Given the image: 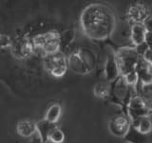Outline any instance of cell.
Segmentation results:
<instances>
[{
    "label": "cell",
    "mask_w": 152,
    "mask_h": 143,
    "mask_svg": "<svg viewBox=\"0 0 152 143\" xmlns=\"http://www.w3.org/2000/svg\"><path fill=\"white\" fill-rule=\"evenodd\" d=\"M81 28L89 39L101 41L111 35L116 25L115 14L106 4L92 3L86 7L80 16Z\"/></svg>",
    "instance_id": "obj_1"
},
{
    "label": "cell",
    "mask_w": 152,
    "mask_h": 143,
    "mask_svg": "<svg viewBox=\"0 0 152 143\" xmlns=\"http://www.w3.org/2000/svg\"><path fill=\"white\" fill-rule=\"evenodd\" d=\"M35 51L42 52L43 56L60 52V33L57 31H50L37 35L31 38Z\"/></svg>",
    "instance_id": "obj_2"
},
{
    "label": "cell",
    "mask_w": 152,
    "mask_h": 143,
    "mask_svg": "<svg viewBox=\"0 0 152 143\" xmlns=\"http://www.w3.org/2000/svg\"><path fill=\"white\" fill-rule=\"evenodd\" d=\"M130 86H128L122 75L110 83V92H109V100L120 106L126 116V107L132 97Z\"/></svg>",
    "instance_id": "obj_3"
},
{
    "label": "cell",
    "mask_w": 152,
    "mask_h": 143,
    "mask_svg": "<svg viewBox=\"0 0 152 143\" xmlns=\"http://www.w3.org/2000/svg\"><path fill=\"white\" fill-rule=\"evenodd\" d=\"M114 52L121 75H125L129 72L134 71L141 58L134 47H122L114 50Z\"/></svg>",
    "instance_id": "obj_4"
},
{
    "label": "cell",
    "mask_w": 152,
    "mask_h": 143,
    "mask_svg": "<svg viewBox=\"0 0 152 143\" xmlns=\"http://www.w3.org/2000/svg\"><path fill=\"white\" fill-rule=\"evenodd\" d=\"M44 69L54 77H62L68 70V57L61 51L43 56Z\"/></svg>",
    "instance_id": "obj_5"
},
{
    "label": "cell",
    "mask_w": 152,
    "mask_h": 143,
    "mask_svg": "<svg viewBox=\"0 0 152 143\" xmlns=\"http://www.w3.org/2000/svg\"><path fill=\"white\" fill-rule=\"evenodd\" d=\"M10 50L15 58L20 60L28 58L35 51L32 40L25 35L12 39V45Z\"/></svg>",
    "instance_id": "obj_6"
},
{
    "label": "cell",
    "mask_w": 152,
    "mask_h": 143,
    "mask_svg": "<svg viewBox=\"0 0 152 143\" xmlns=\"http://www.w3.org/2000/svg\"><path fill=\"white\" fill-rule=\"evenodd\" d=\"M126 116L130 119V121L136 120L141 117L149 116L150 114L142 103V99L138 94H133L126 107Z\"/></svg>",
    "instance_id": "obj_7"
},
{
    "label": "cell",
    "mask_w": 152,
    "mask_h": 143,
    "mask_svg": "<svg viewBox=\"0 0 152 143\" xmlns=\"http://www.w3.org/2000/svg\"><path fill=\"white\" fill-rule=\"evenodd\" d=\"M131 121L126 114H117L114 116L108 124L109 131L113 136L118 137H124L130 127Z\"/></svg>",
    "instance_id": "obj_8"
},
{
    "label": "cell",
    "mask_w": 152,
    "mask_h": 143,
    "mask_svg": "<svg viewBox=\"0 0 152 143\" xmlns=\"http://www.w3.org/2000/svg\"><path fill=\"white\" fill-rule=\"evenodd\" d=\"M135 71L138 74V83L134 87L135 92L137 93L142 86L152 84V72L149 69V65L142 57H141L138 62Z\"/></svg>",
    "instance_id": "obj_9"
},
{
    "label": "cell",
    "mask_w": 152,
    "mask_h": 143,
    "mask_svg": "<svg viewBox=\"0 0 152 143\" xmlns=\"http://www.w3.org/2000/svg\"><path fill=\"white\" fill-rule=\"evenodd\" d=\"M104 72L106 81L108 83L113 82L114 80H116L119 76L121 75L120 69H119V66L117 63L114 50H111V52H109L107 54Z\"/></svg>",
    "instance_id": "obj_10"
},
{
    "label": "cell",
    "mask_w": 152,
    "mask_h": 143,
    "mask_svg": "<svg viewBox=\"0 0 152 143\" xmlns=\"http://www.w3.org/2000/svg\"><path fill=\"white\" fill-rule=\"evenodd\" d=\"M148 15V9L142 3L132 4L126 12V18L132 25L133 24L142 23V21Z\"/></svg>",
    "instance_id": "obj_11"
},
{
    "label": "cell",
    "mask_w": 152,
    "mask_h": 143,
    "mask_svg": "<svg viewBox=\"0 0 152 143\" xmlns=\"http://www.w3.org/2000/svg\"><path fill=\"white\" fill-rule=\"evenodd\" d=\"M68 67L72 72H74V73L78 74H89L88 70L87 69V67H86L85 63L83 62L77 51L72 52V54L68 57Z\"/></svg>",
    "instance_id": "obj_12"
},
{
    "label": "cell",
    "mask_w": 152,
    "mask_h": 143,
    "mask_svg": "<svg viewBox=\"0 0 152 143\" xmlns=\"http://www.w3.org/2000/svg\"><path fill=\"white\" fill-rule=\"evenodd\" d=\"M54 128H56L55 124L49 122L45 118L36 122V132L39 135L41 143H46L47 141H49L50 135Z\"/></svg>",
    "instance_id": "obj_13"
},
{
    "label": "cell",
    "mask_w": 152,
    "mask_h": 143,
    "mask_svg": "<svg viewBox=\"0 0 152 143\" xmlns=\"http://www.w3.org/2000/svg\"><path fill=\"white\" fill-rule=\"evenodd\" d=\"M77 52L89 73L93 71L97 63V58L94 52L88 48H80V49L77 50Z\"/></svg>",
    "instance_id": "obj_14"
},
{
    "label": "cell",
    "mask_w": 152,
    "mask_h": 143,
    "mask_svg": "<svg viewBox=\"0 0 152 143\" xmlns=\"http://www.w3.org/2000/svg\"><path fill=\"white\" fill-rule=\"evenodd\" d=\"M123 139L127 143H147L149 137L148 135H144V133H140L130 124V127L128 129L126 135L123 137Z\"/></svg>",
    "instance_id": "obj_15"
},
{
    "label": "cell",
    "mask_w": 152,
    "mask_h": 143,
    "mask_svg": "<svg viewBox=\"0 0 152 143\" xmlns=\"http://www.w3.org/2000/svg\"><path fill=\"white\" fill-rule=\"evenodd\" d=\"M16 131L19 136L23 137H30L36 132V122L31 120L19 121L16 125Z\"/></svg>",
    "instance_id": "obj_16"
},
{
    "label": "cell",
    "mask_w": 152,
    "mask_h": 143,
    "mask_svg": "<svg viewBox=\"0 0 152 143\" xmlns=\"http://www.w3.org/2000/svg\"><path fill=\"white\" fill-rule=\"evenodd\" d=\"M142 99V103L145 104L149 114H152V84L145 85L136 93Z\"/></svg>",
    "instance_id": "obj_17"
},
{
    "label": "cell",
    "mask_w": 152,
    "mask_h": 143,
    "mask_svg": "<svg viewBox=\"0 0 152 143\" xmlns=\"http://www.w3.org/2000/svg\"><path fill=\"white\" fill-rule=\"evenodd\" d=\"M145 33H146V31L142 23L133 24L131 27V31H130V38L134 47L141 44L142 42H145Z\"/></svg>",
    "instance_id": "obj_18"
},
{
    "label": "cell",
    "mask_w": 152,
    "mask_h": 143,
    "mask_svg": "<svg viewBox=\"0 0 152 143\" xmlns=\"http://www.w3.org/2000/svg\"><path fill=\"white\" fill-rule=\"evenodd\" d=\"M131 125L144 135H149V133L152 131V120L149 116L141 117L136 120H133L131 121Z\"/></svg>",
    "instance_id": "obj_19"
},
{
    "label": "cell",
    "mask_w": 152,
    "mask_h": 143,
    "mask_svg": "<svg viewBox=\"0 0 152 143\" xmlns=\"http://www.w3.org/2000/svg\"><path fill=\"white\" fill-rule=\"evenodd\" d=\"M62 114V108L60 104H53L48 109V111L46 113L45 119L48 120L50 123L55 124L57 121L59 120V118L61 116Z\"/></svg>",
    "instance_id": "obj_20"
},
{
    "label": "cell",
    "mask_w": 152,
    "mask_h": 143,
    "mask_svg": "<svg viewBox=\"0 0 152 143\" xmlns=\"http://www.w3.org/2000/svg\"><path fill=\"white\" fill-rule=\"evenodd\" d=\"M109 92H110V83L107 81L97 83L93 89V94L98 98H108Z\"/></svg>",
    "instance_id": "obj_21"
},
{
    "label": "cell",
    "mask_w": 152,
    "mask_h": 143,
    "mask_svg": "<svg viewBox=\"0 0 152 143\" xmlns=\"http://www.w3.org/2000/svg\"><path fill=\"white\" fill-rule=\"evenodd\" d=\"M75 38V31L72 29L66 30L62 33H60V42H61V48H65L70 45Z\"/></svg>",
    "instance_id": "obj_22"
},
{
    "label": "cell",
    "mask_w": 152,
    "mask_h": 143,
    "mask_svg": "<svg viewBox=\"0 0 152 143\" xmlns=\"http://www.w3.org/2000/svg\"><path fill=\"white\" fill-rule=\"evenodd\" d=\"M65 139V133L59 128H54L53 131L50 133L49 140L53 143H62Z\"/></svg>",
    "instance_id": "obj_23"
},
{
    "label": "cell",
    "mask_w": 152,
    "mask_h": 143,
    "mask_svg": "<svg viewBox=\"0 0 152 143\" xmlns=\"http://www.w3.org/2000/svg\"><path fill=\"white\" fill-rule=\"evenodd\" d=\"M122 76L124 77V79H125L126 83L132 88H134L138 83V74L135 70L129 72V73H127L125 75H122Z\"/></svg>",
    "instance_id": "obj_24"
},
{
    "label": "cell",
    "mask_w": 152,
    "mask_h": 143,
    "mask_svg": "<svg viewBox=\"0 0 152 143\" xmlns=\"http://www.w3.org/2000/svg\"><path fill=\"white\" fill-rule=\"evenodd\" d=\"M12 45V39L11 37L7 35H0V50L8 49L11 48Z\"/></svg>",
    "instance_id": "obj_25"
},
{
    "label": "cell",
    "mask_w": 152,
    "mask_h": 143,
    "mask_svg": "<svg viewBox=\"0 0 152 143\" xmlns=\"http://www.w3.org/2000/svg\"><path fill=\"white\" fill-rule=\"evenodd\" d=\"M134 48H135V51L137 52V54L139 55V56H141V57H144L145 52L149 49L148 46H147L145 42H142V43H141V44L135 46Z\"/></svg>",
    "instance_id": "obj_26"
},
{
    "label": "cell",
    "mask_w": 152,
    "mask_h": 143,
    "mask_svg": "<svg viewBox=\"0 0 152 143\" xmlns=\"http://www.w3.org/2000/svg\"><path fill=\"white\" fill-rule=\"evenodd\" d=\"M142 26L145 29L146 32H152V16L148 15L144 21H142Z\"/></svg>",
    "instance_id": "obj_27"
},
{
    "label": "cell",
    "mask_w": 152,
    "mask_h": 143,
    "mask_svg": "<svg viewBox=\"0 0 152 143\" xmlns=\"http://www.w3.org/2000/svg\"><path fill=\"white\" fill-rule=\"evenodd\" d=\"M145 43L148 46L149 49H152V32H146L145 36Z\"/></svg>",
    "instance_id": "obj_28"
},
{
    "label": "cell",
    "mask_w": 152,
    "mask_h": 143,
    "mask_svg": "<svg viewBox=\"0 0 152 143\" xmlns=\"http://www.w3.org/2000/svg\"><path fill=\"white\" fill-rule=\"evenodd\" d=\"M142 58L146 61V63L149 66L150 65L152 66V49H148V51L145 52V55H144Z\"/></svg>",
    "instance_id": "obj_29"
},
{
    "label": "cell",
    "mask_w": 152,
    "mask_h": 143,
    "mask_svg": "<svg viewBox=\"0 0 152 143\" xmlns=\"http://www.w3.org/2000/svg\"><path fill=\"white\" fill-rule=\"evenodd\" d=\"M31 143H38V142H31Z\"/></svg>",
    "instance_id": "obj_30"
},
{
    "label": "cell",
    "mask_w": 152,
    "mask_h": 143,
    "mask_svg": "<svg viewBox=\"0 0 152 143\" xmlns=\"http://www.w3.org/2000/svg\"><path fill=\"white\" fill-rule=\"evenodd\" d=\"M0 35H1V33H0Z\"/></svg>",
    "instance_id": "obj_31"
}]
</instances>
